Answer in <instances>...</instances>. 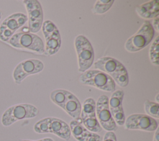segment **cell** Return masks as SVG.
Segmentation results:
<instances>
[{
    "instance_id": "15",
    "label": "cell",
    "mask_w": 159,
    "mask_h": 141,
    "mask_svg": "<svg viewBox=\"0 0 159 141\" xmlns=\"http://www.w3.org/2000/svg\"><path fill=\"white\" fill-rule=\"evenodd\" d=\"M47 118V133H52L65 140H69L71 137L70 126L63 120L57 117Z\"/></svg>"
},
{
    "instance_id": "17",
    "label": "cell",
    "mask_w": 159,
    "mask_h": 141,
    "mask_svg": "<svg viewBox=\"0 0 159 141\" xmlns=\"http://www.w3.org/2000/svg\"><path fill=\"white\" fill-rule=\"evenodd\" d=\"M62 109L74 120L80 119L81 104L78 98L70 91Z\"/></svg>"
},
{
    "instance_id": "26",
    "label": "cell",
    "mask_w": 159,
    "mask_h": 141,
    "mask_svg": "<svg viewBox=\"0 0 159 141\" xmlns=\"http://www.w3.org/2000/svg\"><path fill=\"white\" fill-rule=\"evenodd\" d=\"M35 141H53V140L52 138L50 137H46V138H43V139H41L39 140H37Z\"/></svg>"
},
{
    "instance_id": "29",
    "label": "cell",
    "mask_w": 159,
    "mask_h": 141,
    "mask_svg": "<svg viewBox=\"0 0 159 141\" xmlns=\"http://www.w3.org/2000/svg\"><path fill=\"white\" fill-rule=\"evenodd\" d=\"M2 12L0 11V20H1V18H2Z\"/></svg>"
},
{
    "instance_id": "6",
    "label": "cell",
    "mask_w": 159,
    "mask_h": 141,
    "mask_svg": "<svg viewBox=\"0 0 159 141\" xmlns=\"http://www.w3.org/2000/svg\"><path fill=\"white\" fill-rule=\"evenodd\" d=\"M75 47L78 57V71L83 73L88 70L94 63V52L90 42L83 35H79L75 38Z\"/></svg>"
},
{
    "instance_id": "5",
    "label": "cell",
    "mask_w": 159,
    "mask_h": 141,
    "mask_svg": "<svg viewBox=\"0 0 159 141\" xmlns=\"http://www.w3.org/2000/svg\"><path fill=\"white\" fill-rule=\"evenodd\" d=\"M154 35L155 30L152 24L149 21L145 20L137 32L127 40L125 48L129 52H139L152 42Z\"/></svg>"
},
{
    "instance_id": "28",
    "label": "cell",
    "mask_w": 159,
    "mask_h": 141,
    "mask_svg": "<svg viewBox=\"0 0 159 141\" xmlns=\"http://www.w3.org/2000/svg\"><path fill=\"white\" fill-rule=\"evenodd\" d=\"M18 141H35V140H25V139H20Z\"/></svg>"
},
{
    "instance_id": "24",
    "label": "cell",
    "mask_w": 159,
    "mask_h": 141,
    "mask_svg": "<svg viewBox=\"0 0 159 141\" xmlns=\"http://www.w3.org/2000/svg\"><path fill=\"white\" fill-rule=\"evenodd\" d=\"M158 24H159V20H158V16L154 18L153 20V28L154 29V30H157V32L159 31V27H158Z\"/></svg>"
},
{
    "instance_id": "19",
    "label": "cell",
    "mask_w": 159,
    "mask_h": 141,
    "mask_svg": "<svg viewBox=\"0 0 159 141\" xmlns=\"http://www.w3.org/2000/svg\"><path fill=\"white\" fill-rule=\"evenodd\" d=\"M68 93L69 91L65 89H55L51 92L50 94V98L55 104L62 109L67 98Z\"/></svg>"
},
{
    "instance_id": "7",
    "label": "cell",
    "mask_w": 159,
    "mask_h": 141,
    "mask_svg": "<svg viewBox=\"0 0 159 141\" xmlns=\"http://www.w3.org/2000/svg\"><path fill=\"white\" fill-rule=\"evenodd\" d=\"M27 21V16L22 12L13 13L6 17L0 25V40L7 43Z\"/></svg>"
},
{
    "instance_id": "21",
    "label": "cell",
    "mask_w": 159,
    "mask_h": 141,
    "mask_svg": "<svg viewBox=\"0 0 159 141\" xmlns=\"http://www.w3.org/2000/svg\"><path fill=\"white\" fill-rule=\"evenodd\" d=\"M159 36H157V37L154 39V41L152 43L150 49H149V58L150 61L152 64L155 65H159Z\"/></svg>"
},
{
    "instance_id": "20",
    "label": "cell",
    "mask_w": 159,
    "mask_h": 141,
    "mask_svg": "<svg viewBox=\"0 0 159 141\" xmlns=\"http://www.w3.org/2000/svg\"><path fill=\"white\" fill-rule=\"evenodd\" d=\"M114 2V0H98L94 4L92 12L95 14H104L111 9Z\"/></svg>"
},
{
    "instance_id": "1",
    "label": "cell",
    "mask_w": 159,
    "mask_h": 141,
    "mask_svg": "<svg viewBox=\"0 0 159 141\" xmlns=\"http://www.w3.org/2000/svg\"><path fill=\"white\" fill-rule=\"evenodd\" d=\"M94 67L109 75L115 83L122 88L126 87L129 83V75L125 67L114 58L101 57L94 63Z\"/></svg>"
},
{
    "instance_id": "2",
    "label": "cell",
    "mask_w": 159,
    "mask_h": 141,
    "mask_svg": "<svg viewBox=\"0 0 159 141\" xmlns=\"http://www.w3.org/2000/svg\"><path fill=\"white\" fill-rule=\"evenodd\" d=\"M12 47L37 55L45 54L44 43L37 35L30 32L16 33L7 42Z\"/></svg>"
},
{
    "instance_id": "16",
    "label": "cell",
    "mask_w": 159,
    "mask_h": 141,
    "mask_svg": "<svg viewBox=\"0 0 159 141\" xmlns=\"http://www.w3.org/2000/svg\"><path fill=\"white\" fill-rule=\"evenodd\" d=\"M44 37L45 39V45L44 46L45 54L53 55L57 53L59 51L61 44L59 30L57 29L52 32L44 35Z\"/></svg>"
},
{
    "instance_id": "11",
    "label": "cell",
    "mask_w": 159,
    "mask_h": 141,
    "mask_svg": "<svg viewBox=\"0 0 159 141\" xmlns=\"http://www.w3.org/2000/svg\"><path fill=\"white\" fill-rule=\"evenodd\" d=\"M23 3L27 12L28 28L31 33H37L42 28L43 14L42 6L37 0H24Z\"/></svg>"
},
{
    "instance_id": "4",
    "label": "cell",
    "mask_w": 159,
    "mask_h": 141,
    "mask_svg": "<svg viewBox=\"0 0 159 141\" xmlns=\"http://www.w3.org/2000/svg\"><path fill=\"white\" fill-rule=\"evenodd\" d=\"M39 109L30 104H17L8 107L1 116V124L4 127H9L17 121L32 119L39 114Z\"/></svg>"
},
{
    "instance_id": "14",
    "label": "cell",
    "mask_w": 159,
    "mask_h": 141,
    "mask_svg": "<svg viewBox=\"0 0 159 141\" xmlns=\"http://www.w3.org/2000/svg\"><path fill=\"white\" fill-rule=\"evenodd\" d=\"M71 134L78 141H102V137L97 134L86 129L81 122L76 120H72L70 123Z\"/></svg>"
},
{
    "instance_id": "27",
    "label": "cell",
    "mask_w": 159,
    "mask_h": 141,
    "mask_svg": "<svg viewBox=\"0 0 159 141\" xmlns=\"http://www.w3.org/2000/svg\"><path fill=\"white\" fill-rule=\"evenodd\" d=\"M155 101H156V102H155L158 103V102H159V94H158V93H157V95H156V97H155Z\"/></svg>"
},
{
    "instance_id": "3",
    "label": "cell",
    "mask_w": 159,
    "mask_h": 141,
    "mask_svg": "<svg viewBox=\"0 0 159 141\" xmlns=\"http://www.w3.org/2000/svg\"><path fill=\"white\" fill-rule=\"evenodd\" d=\"M79 81L84 85L93 86L103 91L114 92L116 90V83L112 78L99 70H88L82 73Z\"/></svg>"
},
{
    "instance_id": "23",
    "label": "cell",
    "mask_w": 159,
    "mask_h": 141,
    "mask_svg": "<svg viewBox=\"0 0 159 141\" xmlns=\"http://www.w3.org/2000/svg\"><path fill=\"white\" fill-rule=\"evenodd\" d=\"M102 141H117L116 135L114 132L107 131Z\"/></svg>"
},
{
    "instance_id": "25",
    "label": "cell",
    "mask_w": 159,
    "mask_h": 141,
    "mask_svg": "<svg viewBox=\"0 0 159 141\" xmlns=\"http://www.w3.org/2000/svg\"><path fill=\"white\" fill-rule=\"evenodd\" d=\"M159 129L158 127L155 130V132L153 136V141H159Z\"/></svg>"
},
{
    "instance_id": "9",
    "label": "cell",
    "mask_w": 159,
    "mask_h": 141,
    "mask_svg": "<svg viewBox=\"0 0 159 141\" xmlns=\"http://www.w3.org/2000/svg\"><path fill=\"white\" fill-rule=\"evenodd\" d=\"M80 119L83 126L89 131L94 133L102 131V128L96 115V102L93 98H87L83 102L81 106Z\"/></svg>"
},
{
    "instance_id": "22",
    "label": "cell",
    "mask_w": 159,
    "mask_h": 141,
    "mask_svg": "<svg viewBox=\"0 0 159 141\" xmlns=\"http://www.w3.org/2000/svg\"><path fill=\"white\" fill-rule=\"evenodd\" d=\"M144 109L147 115L153 118H159V104L155 102L146 100L144 102Z\"/></svg>"
},
{
    "instance_id": "12",
    "label": "cell",
    "mask_w": 159,
    "mask_h": 141,
    "mask_svg": "<svg viewBox=\"0 0 159 141\" xmlns=\"http://www.w3.org/2000/svg\"><path fill=\"white\" fill-rule=\"evenodd\" d=\"M124 126L129 130L153 132L158 128V122L154 118L147 114H133L127 117Z\"/></svg>"
},
{
    "instance_id": "8",
    "label": "cell",
    "mask_w": 159,
    "mask_h": 141,
    "mask_svg": "<svg viewBox=\"0 0 159 141\" xmlns=\"http://www.w3.org/2000/svg\"><path fill=\"white\" fill-rule=\"evenodd\" d=\"M96 115L101 127L107 131H116L117 125L116 124L109 110V98L101 95L96 102Z\"/></svg>"
},
{
    "instance_id": "13",
    "label": "cell",
    "mask_w": 159,
    "mask_h": 141,
    "mask_svg": "<svg viewBox=\"0 0 159 141\" xmlns=\"http://www.w3.org/2000/svg\"><path fill=\"white\" fill-rule=\"evenodd\" d=\"M124 93L122 90H116L112 93L109 99V107L111 114L117 125H124L125 121L122 101Z\"/></svg>"
},
{
    "instance_id": "10",
    "label": "cell",
    "mask_w": 159,
    "mask_h": 141,
    "mask_svg": "<svg viewBox=\"0 0 159 141\" xmlns=\"http://www.w3.org/2000/svg\"><path fill=\"white\" fill-rule=\"evenodd\" d=\"M43 62L38 59H27L16 65L12 72V78L16 84H20L28 76L37 74L43 69Z\"/></svg>"
},
{
    "instance_id": "18",
    "label": "cell",
    "mask_w": 159,
    "mask_h": 141,
    "mask_svg": "<svg viewBox=\"0 0 159 141\" xmlns=\"http://www.w3.org/2000/svg\"><path fill=\"white\" fill-rule=\"evenodd\" d=\"M136 12L143 19L155 18L159 14V2L152 0L143 3L136 7Z\"/></svg>"
}]
</instances>
